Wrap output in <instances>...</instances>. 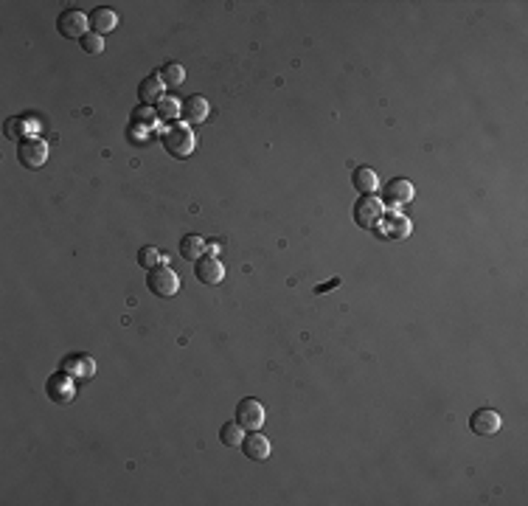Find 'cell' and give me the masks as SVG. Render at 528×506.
<instances>
[{
    "label": "cell",
    "instance_id": "obj_11",
    "mask_svg": "<svg viewBox=\"0 0 528 506\" xmlns=\"http://www.w3.org/2000/svg\"><path fill=\"white\" fill-rule=\"evenodd\" d=\"M45 388H48V396H51L54 402H71V399H74V380H71L68 372H62V369H59L57 375L48 377Z\"/></svg>",
    "mask_w": 528,
    "mask_h": 506
},
{
    "label": "cell",
    "instance_id": "obj_16",
    "mask_svg": "<svg viewBox=\"0 0 528 506\" xmlns=\"http://www.w3.org/2000/svg\"><path fill=\"white\" fill-rule=\"evenodd\" d=\"M118 25V17H115V11H110V8H96L93 14H90V28H93V34H110L112 28Z\"/></svg>",
    "mask_w": 528,
    "mask_h": 506
},
{
    "label": "cell",
    "instance_id": "obj_23",
    "mask_svg": "<svg viewBox=\"0 0 528 506\" xmlns=\"http://www.w3.org/2000/svg\"><path fill=\"white\" fill-rule=\"evenodd\" d=\"M155 122H158V113H155L152 107H143V105H141V107L135 110V124H132V129H143V126H152Z\"/></svg>",
    "mask_w": 528,
    "mask_h": 506
},
{
    "label": "cell",
    "instance_id": "obj_10",
    "mask_svg": "<svg viewBox=\"0 0 528 506\" xmlns=\"http://www.w3.org/2000/svg\"><path fill=\"white\" fill-rule=\"evenodd\" d=\"M242 450L250 461H267L270 459V442L259 430H247V436L242 439Z\"/></svg>",
    "mask_w": 528,
    "mask_h": 506
},
{
    "label": "cell",
    "instance_id": "obj_2",
    "mask_svg": "<svg viewBox=\"0 0 528 506\" xmlns=\"http://www.w3.org/2000/svg\"><path fill=\"white\" fill-rule=\"evenodd\" d=\"M17 160L25 169H42L45 160H48V143L42 138H34V135L20 138V143H17Z\"/></svg>",
    "mask_w": 528,
    "mask_h": 506
},
{
    "label": "cell",
    "instance_id": "obj_14",
    "mask_svg": "<svg viewBox=\"0 0 528 506\" xmlns=\"http://www.w3.org/2000/svg\"><path fill=\"white\" fill-rule=\"evenodd\" d=\"M62 372L88 380V377H93L96 363H93V358H88V355H71V358L62 360Z\"/></svg>",
    "mask_w": 528,
    "mask_h": 506
},
{
    "label": "cell",
    "instance_id": "obj_19",
    "mask_svg": "<svg viewBox=\"0 0 528 506\" xmlns=\"http://www.w3.org/2000/svg\"><path fill=\"white\" fill-rule=\"evenodd\" d=\"M160 82H163V88H180V85L186 82V71H183V65H177V62H166V65L160 68Z\"/></svg>",
    "mask_w": 528,
    "mask_h": 506
},
{
    "label": "cell",
    "instance_id": "obj_7",
    "mask_svg": "<svg viewBox=\"0 0 528 506\" xmlns=\"http://www.w3.org/2000/svg\"><path fill=\"white\" fill-rule=\"evenodd\" d=\"M469 430H472L475 436H495V433L500 430V416H498V411H492V408H478V411H472V416H469Z\"/></svg>",
    "mask_w": 528,
    "mask_h": 506
},
{
    "label": "cell",
    "instance_id": "obj_4",
    "mask_svg": "<svg viewBox=\"0 0 528 506\" xmlns=\"http://www.w3.org/2000/svg\"><path fill=\"white\" fill-rule=\"evenodd\" d=\"M90 28V17L79 8H65L57 20V31L65 37V40H82Z\"/></svg>",
    "mask_w": 528,
    "mask_h": 506
},
{
    "label": "cell",
    "instance_id": "obj_22",
    "mask_svg": "<svg viewBox=\"0 0 528 506\" xmlns=\"http://www.w3.org/2000/svg\"><path fill=\"white\" fill-rule=\"evenodd\" d=\"M82 51H85V54H93V57H96V54H102V51H105V37H102V34L88 31V34L82 37Z\"/></svg>",
    "mask_w": 528,
    "mask_h": 506
},
{
    "label": "cell",
    "instance_id": "obj_8",
    "mask_svg": "<svg viewBox=\"0 0 528 506\" xmlns=\"http://www.w3.org/2000/svg\"><path fill=\"white\" fill-rule=\"evenodd\" d=\"M385 203L391 206V208H402V206H408L411 200H413V183L411 180H405V177H397V180H391L388 186H385Z\"/></svg>",
    "mask_w": 528,
    "mask_h": 506
},
{
    "label": "cell",
    "instance_id": "obj_18",
    "mask_svg": "<svg viewBox=\"0 0 528 506\" xmlns=\"http://www.w3.org/2000/svg\"><path fill=\"white\" fill-rule=\"evenodd\" d=\"M203 253H206V242H203L197 234H186V237L180 240V256H183V259L197 261Z\"/></svg>",
    "mask_w": 528,
    "mask_h": 506
},
{
    "label": "cell",
    "instance_id": "obj_12",
    "mask_svg": "<svg viewBox=\"0 0 528 506\" xmlns=\"http://www.w3.org/2000/svg\"><path fill=\"white\" fill-rule=\"evenodd\" d=\"M138 99H141L143 107L158 105V102L163 99V82H160V76H146V79H141V85H138Z\"/></svg>",
    "mask_w": 528,
    "mask_h": 506
},
{
    "label": "cell",
    "instance_id": "obj_15",
    "mask_svg": "<svg viewBox=\"0 0 528 506\" xmlns=\"http://www.w3.org/2000/svg\"><path fill=\"white\" fill-rule=\"evenodd\" d=\"M351 183H354V189H357V192H360V197H363V194H377L380 177H377V172H374V169H368V166H360V169H354V175H351Z\"/></svg>",
    "mask_w": 528,
    "mask_h": 506
},
{
    "label": "cell",
    "instance_id": "obj_3",
    "mask_svg": "<svg viewBox=\"0 0 528 506\" xmlns=\"http://www.w3.org/2000/svg\"><path fill=\"white\" fill-rule=\"evenodd\" d=\"M163 146H166V152L175 155V158H189V155L194 152L197 141H194V135H192L189 126L172 124L163 132Z\"/></svg>",
    "mask_w": 528,
    "mask_h": 506
},
{
    "label": "cell",
    "instance_id": "obj_1",
    "mask_svg": "<svg viewBox=\"0 0 528 506\" xmlns=\"http://www.w3.org/2000/svg\"><path fill=\"white\" fill-rule=\"evenodd\" d=\"M149 276H146V287L152 290V295H158V298H175L177 295V290H180V276L172 270V267H166V264H158V267H152V270H146Z\"/></svg>",
    "mask_w": 528,
    "mask_h": 506
},
{
    "label": "cell",
    "instance_id": "obj_25",
    "mask_svg": "<svg viewBox=\"0 0 528 506\" xmlns=\"http://www.w3.org/2000/svg\"><path fill=\"white\" fill-rule=\"evenodd\" d=\"M20 132H23V124H20L17 119H8V124H6V135H8V138H14V141H20V138H17Z\"/></svg>",
    "mask_w": 528,
    "mask_h": 506
},
{
    "label": "cell",
    "instance_id": "obj_24",
    "mask_svg": "<svg viewBox=\"0 0 528 506\" xmlns=\"http://www.w3.org/2000/svg\"><path fill=\"white\" fill-rule=\"evenodd\" d=\"M158 259H160V253L155 251L152 245H146V248H141V251H138V264H141L143 270H152V267H158Z\"/></svg>",
    "mask_w": 528,
    "mask_h": 506
},
{
    "label": "cell",
    "instance_id": "obj_17",
    "mask_svg": "<svg viewBox=\"0 0 528 506\" xmlns=\"http://www.w3.org/2000/svg\"><path fill=\"white\" fill-rule=\"evenodd\" d=\"M242 439H245V428L239 422H225L219 428V442L225 447H242Z\"/></svg>",
    "mask_w": 528,
    "mask_h": 506
},
{
    "label": "cell",
    "instance_id": "obj_21",
    "mask_svg": "<svg viewBox=\"0 0 528 506\" xmlns=\"http://www.w3.org/2000/svg\"><path fill=\"white\" fill-rule=\"evenodd\" d=\"M385 231H388L391 240H405V237L411 234V223H408L405 217H397V214H394V217L388 220V228H385Z\"/></svg>",
    "mask_w": 528,
    "mask_h": 506
},
{
    "label": "cell",
    "instance_id": "obj_9",
    "mask_svg": "<svg viewBox=\"0 0 528 506\" xmlns=\"http://www.w3.org/2000/svg\"><path fill=\"white\" fill-rule=\"evenodd\" d=\"M194 276L203 281V284H219L225 278V267L216 256H200L194 261Z\"/></svg>",
    "mask_w": 528,
    "mask_h": 506
},
{
    "label": "cell",
    "instance_id": "obj_20",
    "mask_svg": "<svg viewBox=\"0 0 528 506\" xmlns=\"http://www.w3.org/2000/svg\"><path fill=\"white\" fill-rule=\"evenodd\" d=\"M155 113H158V122H166L172 124L177 116H180V105L172 99V96H163L158 105H155Z\"/></svg>",
    "mask_w": 528,
    "mask_h": 506
},
{
    "label": "cell",
    "instance_id": "obj_5",
    "mask_svg": "<svg viewBox=\"0 0 528 506\" xmlns=\"http://www.w3.org/2000/svg\"><path fill=\"white\" fill-rule=\"evenodd\" d=\"M382 203L377 200V194H363L354 203V223L360 228H377V223L382 220Z\"/></svg>",
    "mask_w": 528,
    "mask_h": 506
},
{
    "label": "cell",
    "instance_id": "obj_13",
    "mask_svg": "<svg viewBox=\"0 0 528 506\" xmlns=\"http://www.w3.org/2000/svg\"><path fill=\"white\" fill-rule=\"evenodd\" d=\"M180 116L186 119V122H194V124H200V122H206L209 119V102L203 99V96H189L183 105H180Z\"/></svg>",
    "mask_w": 528,
    "mask_h": 506
},
{
    "label": "cell",
    "instance_id": "obj_6",
    "mask_svg": "<svg viewBox=\"0 0 528 506\" xmlns=\"http://www.w3.org/2000/svg\"><path fill=\"white\" fill-rule=\"evenodd\" d=\"M236 422L245 428V430H262L264 428V405L253 396L242 399L236 405Z\"/></svg>",
    "mask_w": 528,
    "mask_h": 506
},
{
    "label": "cell",
    "instance_id": "obj_26",
    "mask_svg": "<svg viewBox=\"0 0 528 506\" xmlns=\"http://www.w3.org/2000/svg\"><path fill=\"white\" fill-rule=\"evenodd\" d=\"M340 284V278H332V281H326V284H320V287H315V293L320 295V293H326V290H334Z\"/></svg>",
    "mask_w": 528,
    "mask_h": 506
}]
</instances>
